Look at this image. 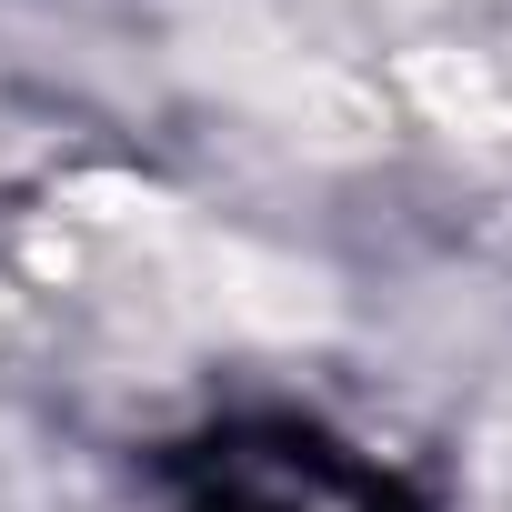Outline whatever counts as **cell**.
<instances>
[{
  "label": "cell",
  "instance_id": "6da1fadb",
  "mask_svg": "<svg viewBox=\"0 0 512 512\" xmlns=\"http://www.w3.org/2000/svg\"><path fill=\"white\" fill-rule=\"evenodd\" d=\"M211 512H402V502L372 462L282 422V432L211 442Z\"/></svg>",
  "mask_w": 512,
  "mask_h": 512
}]
</instances>
